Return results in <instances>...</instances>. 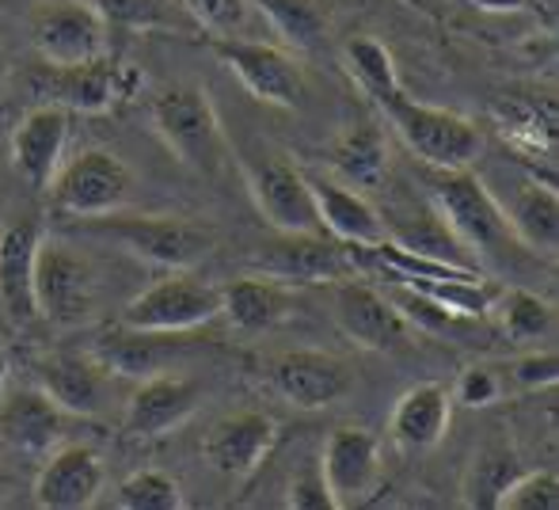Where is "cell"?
<instances>
[{
    "mask_svg": "<svg viewBox=\"0 0 559 510\" xmlns=\"http://www.w3.org/2000/svg\"><path fill=\"white\" fill-rule=\"evenodd\" d=\"M502 392H507V378L499 373V366H468V370H461V378L453 384V404L461 407H491L502 400Z\"/></svg>",
    "mask_w": 559,
    "mask_h": 510,
    "instance_id": "39",
    "label": "cell"
},
{
    "mask_svg": "<svg viewBox=\"0 0 559 510\" xmlns=\"http://www.w3.org/2000/svg\"><path fill=\"white\" fill-rule=\"evenodd\" d=\"M251 271L271 274L286 286H328V282L354 278V248L320 233H278L259 252Z\"/></svg>",
    "mask_w": 559,
    "mask_h": 510,
    "instance_id": "11",
    "label": "cell"
},
{
    "mask_svg": "<svg viewBox=\"0 0 559 510\" xmlns=\"http://www.w3.org/2000/svg\"><path fill=\"white\" fill-rule=\"evenodd\" d=\"M518 473H522V461H518L514 446L502 442V438L484 442L476 453H472L468 469H464L461 503L468 510H495V503H499V491L507 488Z\"/></svg>",
    "mask_w": 559,
    "mask_h": 510,
    "instance_id": "30",
    "label": "cell"
},
{
    "mask_svg": "<svg viewBox=\"0 0 559 510\" xmlns=\"http://www.w3.org/2000/svg\"><path fill=\"white\" fill-rule=\"evenodd\" d=\"M104 458L81 442H61L46 453L35 476V503L43 510H84L104 491Z\"/></svg>",
    "mask_w": 559,
    "mask_h": 510,
    "instance_id": "19",
    "label": "cell"
},
{
    "mask_svg": "<svg viewBox=\"0 0 559 510\" xmlns=\"http://www.w3.org/2000/svg\"><path fill=\"white\" fill-rule=\"evenodd\" d=\"M507 381H514L522 392H540L552 389L559 381V355L556 343H545V347H525L514 363L507 366Z\"/></svg>",
    "mask_w": 559,
    "mask_h": 510,
    "instance_id": "38",
    "label": "cell"
},
{
    "mask_svg": "<svg viewBox=\"0 0 559 510\" xmlns=\"http://www.w3.org/2000/svg\"><path fill=\"white\" fill-rule=\"evenodd\" d=\"M556 507H559L556 469H522L499 491V503H495V510H556Z\"/></svg>",
    "mask_w": 559,
    "mask_h": 510,
    "instance_id": "35",
    "label": "cell"
},
{
    "mask_svg": "<svg viewBox=\"0 0 559 510\" xmlns=\"http://www.w3.org/2000/svg\"><path fill=\"white\" fill-rule=\"evenodd\" d=\"M69 430V412L58 407L35 381H4L0 389V442L15 453L46 458L61 446Z\"/></svg>",
    "mask_w": 559,
    "mask_h": 510,
    "instance_id": "13",
    "label": "cell"
},
{
    "mask_svg": "<svg viewBox=\"0 0 559 510\" xmlns=\"http://www.w3.org/2000/svg\"><path fill=\"white\" fill-rule=\"evenodd\" d=\"M148 119L164 145L176 153V161H183L187 168H194L199 176H217L225 168L228 141L217 119L214 104H210L206 88L199 84H164L160 92H153L148 99Z\"/></svg>",
    "mask_w": 559,
    "mask_h": 510,
    "instance_id": "3",
    "label": "cell"
},
{
    "mask_svg": "<svg viewBox=\"0 0 559 510\" xmlns=\"http://www.w3.org/2000/svg\"><path fill=\"white\" fill-rule=\"evenodd\" d=\"M514 240L533 256L556 259L559 248V194L548 183H525L507 206Z\"/></svg>",
    "mask_w": 559,
    "mask_h": 510,
    "instance_id": "28",
    "label": "cell"
},
{
    "mask_svg": "<svg viewBox=\"0 0 559 510\" xmlns=\"http://www.w3.org/2000/svg\"><path fill=\"white\" fill-rule=\"evenodd\" d=\"M38 317L58 328H76L99 305V271L88 252L66 237H43L35 252Z\"/></svg>",
    "mask_w": 559,
    "mask_h": 510,
    "instance_id": "5",
    "label": "cell"
},
{
    "mask_svg": "<svg viewBox=\"0 0 559 510\" xmlns=\"http://www.w3.org/2000/svg\"><path fill=\"white\" fill-rule=\"evenodd\" d=\"M214 317H222V289L194 278L191 271H168V278L153 282L126 301L118 324L138 328V332L187 335L199 332Z\"/></svg>",
    "mask_w": 559,
    "mask_h": 510,
    "instance_id": "6",
    "label": "cell"
},
{
    "mask_svg": "<svg viewBox=\"0 0 559 510\" xmlns=\"http://www.w3.org/2000/svg\"><path fill=\"white\" fill-rule=\"evenodd\" d=\"M305 183H309L320 229H324L328 237L343 240V245H358V248H369V245H377V240H384L381 210L361 191H354L350 183H343L338 176H328V171H305Z\"/></svg>",
    "mask_w": 559,
    "mask_h": 510,
    "instance_id": "20",
    "label": "cell"
},
{
    "mask_svg": "<svg viewBox=\"0 0 559 510\" xmlns=\"http://www.w3.org/2000/svg\"><path fill=\"white\" fill-rule=\"evenodd\" d=\"M35 96H43V104H58L66 111H84V115H104L122 99V66L104 58L81 61V66H43L31 76Z\"/></svg>",
    "mask_w": 559,
    "mask_h": 510,
    "instance_id": "17",
    "label": "cell"
},
{
    "mask_svg": "<svg viewBox=\"0 0 559 510\" xmlns=\"http://www.w3.org/2000/svg\"><path fill=\"white\" fill-rule=\"evenodd\" d=\"M69 111L58 104H38L15 122L12 130V168L27 179L35 191H46L53 171L66 161Z\"/></svg>",
    "mask_w": 559,
    "mask_h": 510,
    "instance_id": "21",
    "label": "cell"
},
{
    "mask_svg": "<svg viewBox=\"0 0 559 510\" xmlns=\"http://www.w3.org/2000/svg\"><path fill=\"white\" fill-rule=\"evenodd\" d=\"M328 161H332L343 183L381 187L384 171H389V149H384V138L377 127H354L332 141Z\"/></svg>",
    "mask_w": 559,
    "mask_h": 510,
    "instance_id": "31",
    "label": "cell"
},
{
    "mask_svg": "<svg viewBox=\"0 0 559 510\" xmlns=\"http://www.w3.org/2000/svg\"><path fill=\"white\" fill-rule=\"evenodd\" d=\"M240 168L259 217L274 233H320V217L317 206H312L309 183H305V168H297L294 161H286L282 153H271L263 145H259V153H243Z\"/></svg>",
    "mask_w": 559,
    "mask_h": 510,
    "instance_id": "8",
    "label": "cell"
},
{
    "mask_svg": "<svg viewBox=\"0 0 559 510\" xmlns=\"http://www.w3.org/2000/svg\"><path fill=\"white\" fill-rule=\"evenodd\" d=\"M187 20L194 27L210 31L214 38H240V31L251 23L255 4L251 0H179Z\"/></svg>",
    "mask_w": 559,
    "mask_h": 510,
    "instance_id": "37",
    "label": "cell"
},
{
    "mask_svg": "<svg viewBox=\"0 0 559 510\" xmlns=\"http://www.w3.org/2000/svg\"><path fill=\"white\" fill-rule=\"evenodd\" d=\"M384 240H392V245L404 248V252L438 259V263H453V266L479 271L476 256L456 240V233L449 229L445 217L438 214L430 202H423V206L412 210V214H389L384 217Z\"/></svg>",
    "mask_w": 559,
    "mask_h": 510,
    "instance_id": "26",
    "label": "cell"
},
{
    "mask_svg": "<svg viewBox=\"0 0 559 510\" xmlns=\"http://www.w3.org/2000/svg\"><path fill=\"white\" fill-rule=\"evenodd\" d=\"M202 404V384L179 373H153L141 378L138 389L130 392L122 412V430L133 438H160L183 427Z\"/></svg>",
    "mask_w": 559,
    "mask_h": 510,
    "instance_id": "18",
    "label": "cell"
},
{
    "mask_svg": "<svg viewBox=\"0 0 559 510\" xmlns=\"http://www.w3.org/2000/svg\"><path fill=\"white\" fill-rule=\"evenodd\" d=\"M343 66H346V73L354 76V84H361L366 96H377V92L400 84L396 61H392L389 46L377 43V38H350V43L343 46Z\"/></svg>",
    "mask_w": 559,
    "mask_h": 510,
    "instance_id": "33",
    "label": "cell"
},
{
    "mask_svg": "<svg viewBox=\"0 0 559 510\" xmlns=\"http://www.w3.org/2000/svg\"><path fill=\"white\" fill-rule=\"evenodd\" d=\"M533 0H472V8L479 12H491V15H510V12H525Z\"/></svg>",
    "mask_w": 559,
    "mask_h": 510,
    "instance_id": "41",
    "label": "cell"
},
{
    "mask_svg": "<svg viewBox=\"0 0 559 510\" xmlns=\"http://www.w3.org/2000/svg\"><path fill=\"white\" fill-rule=\"evenodd\" d=\"M297 309L294 286L271 278V274H243L222 286V312L228 324L240 328V332H271L282 320H289Z\"/></svg>",
    "mask_w": 559,
    "mask_h": 510,
    "instance_id": "25",
    "label": "cell"
},
{
    "mask_svg": "<svg viewBox=\"0 0 559 510\" xmlns=\"http://www.w3.org/2000/svg\"><path fill=\"white\" fill-rule=\"evenodd\" d=\"M286 507L289 510H335L332 496H328L324 473H320V461H312L309 469H301V473L294 476V484H289V496H286Z\"/></svg>",
    "mask_w": 559,
    "mask_h": 510,
    "instance_id": "40",
    "label": "cell"
},
{
    "mask_svg": "<svg viewBox=\"0 0 559 510\" xmlns=\"http://www.w3.org/2000/svg\"><path fill=\"white\" fill-rule=\"evenodd\" d=\"M430 206L445 217V225L456 233L464 248L484 266L487 259H507L514 248H522L510 233L507 210L495 202V194L472 176L468 168L435 171L430 183Z\"/></svg>",
    "mask_w": 559,
    "mask_h": 510,
    "instance_id": "4",
    "label": "cell"
},
{
    "mask_svg": "<svg viewBox=\"0 0 559 510\" xmlns=\"http://www.w3.org/2000/svg\"><path fill=\"white\" fill-rule=\"evenodd\" d=\"M43 229L38 222L0 225V305L12 324L38 320L35 305V252Z\"/></svg>",
    "mask_w": 559,
    "mask_h": 510,
    "instance_id": "23",
    "label": "cell"
},
{
    "mask_svg": "<svg viewBox=\"0 0 559 510\" xmlns=\"http://www.w3.org/2000/svg\"><path fill=\"white\" fill-rule=\"evenodd\" d=\"M335 324L361 351H396L407 340V320L384 289L361 282V274L335 282Z\"/></svg>",
    "mask_w": 559,
    "mask_h": 510,
    "instance_id": "16",
    "label": "cell"
},
{
    "mask_svg": "<svg viewBox=\"0 0 559 510\" xmlns=\"http://www.w3.org/2000/svg\"><path fill=\"white\" fill-rule=\"evenodd\" d=\"M217 61L236 73V81L266 107H301L305 92V69L289 50L274 43H259V38H214Z\"/></svg>",
    "mask_w": 559,
    "mask_h": 510,
    "instance_id": "9",
    "label": "cell"
},
{
    "mask_svg": "<svg viewBox=\"0 0 559 510\" xmlns=\"http://www.w3.org/2000/svg\"><path fill=\"white\" fill-rule=\"evenodd\" d=\"M183 340L168 332H138V328H122L118 324L115 335H104V340L92 347V355L115 373V378H153V373H164L171 366V358L179 355Z\"/></svg>",
    "mask_w": 559,
    "mask_h": 510,
    "instance_id": "27",
    "label": "cell"
},
{
    "mask_svg": "<svg viewBox=\"0 0 559 510\" xmlns=\"http://www.w3.org/2000/svg\"><path fill=\"white\" fill-rule=\"evenodd\" d=\"M491 317L499 324V332L522 351L556 340V305L545 301L540 294H533V289H499L491 301Z\"/></svg>",
    "mask_w": 559,
    "mask_h": 510,
    "instance_id": "29",
    "label": "cell"
},
{
    "mask_svg": "<svg viewBox=\"0 0 559 510\" xmlns=\"http://www.w3.org/2000/svg\"><path fill=\"white\" fill-rule=\"evenodd\" d=\"M88 4L115 31H164L176 23L168 0H88Z\"/></svg>",
    "mask_w": 559,
    "mask_h": 510,
    "instance_id": "36",
    "label": "cell"
},
{
    "mask_svg": "<svg viewBox=\"0 0 559 510\" xmlns=\"http://www.w3.org/2000/svg\"><path fill=\"white\" fill-rule=\"evenodd\" d=\"M69 233L73 237L107 240V245L122 248V252L145 259L153 266H164V271H191L214 248V233L206 225L171 214H126V210H111V214L99 217H69Z\"/></svg>",
    "mask_w": 559,
    "mask_h": 510,
    "instance_id": "1",
    "label": "cell"
},
{
    "mask_svg": "<svg viewBox=\"0 0 559 510\" xmlns=\"http://www.w3.org/2000/svg\"><path fill=\"white\" fill-rule=\"evenodd\" d=\"M4 81H8V58H4V50H0V92H4Z\"/></svg>",
    "mask_w": 559,
    "mask_h": 510,
    "instance_id": "42",
    "label": "cell"
},
{
    "mask_svg": "<svg viewBox=\"0 0 559 510\" xmlns=\"http://www.w3.org/2000/svg\"><path fill=\"white\" fill-rule=\"evenodd\" d=\"M115 503L122 510H183V488L160 469H141L118 484Z\"/></svg>",
    "mask_w": 559,
    "mask_h": 510,
    "instance_id": "34",
    "label": "cell"
},
{
    "mask_svg": "<svg viewBox=\"0 0 559 510\" xmlns=\"http://www.w3.org/2000/svg\"><path fill=\"white\" fill-rule=\"evenodd\" d=\"M384 115H389L392 130L400 133L407 149L419 156L427 168L435 171H456V168H472L484 153V133L472 119L445 107H430L419 99L407 96L400 84L369 96Z\"/></svg>",
    "mask_w": 559,
    "mask_h": 510,
    "instance_id": "2",
    "label": "cell"
},
{
    "mask_svg": "<svg viewBox=\"0 0 559 510\" xmlns=\"http://www.w3.org/2000/svg\"><path fill=\"white\" fill-rule=\"evenodd\" d=\"M27 31L46 66H81L107 54V23L88 0H38Z\"/></svg>",
    "mask_w": 559,
    "mask_h": 510,
    "instance_id": "10",
    "label": "cell"
},
{
    "mask_svg": "<svg viewBox=\"0 0 559 510\" xmlns=\"http://www.w3.org/2000/svg\"><path fill=\"white\" fill-rule=\"evenodd\" d=\"M4 381H8V358L0 355V389H4Z\"/></svg>",
    "mask_w": 559,
    "mask_h": 510,
    "instance_id": "43",
    "label": "cell"
},
{
    "mask_svg": "<svg viewBox=\"0 0 559 510\" xmlns=\"http://www.w3.org/2000/svg\"><path fill=\"white\" fill-rule=\"evenodd\" d=\"M251 4L294 50H317L324 43L328 20L320 0H251Z\"/></svg>",
    "mask_w": 559,
    "mask_h": 510,
    "instance_id": "32",
    "label": "cell"
},
{
    "mask_svg": "<svg viewBox=\"0 0 559 510\" xmlns=\"http://www.w3.org/2000/svg\"><path fill=\"white\" fill-rule=\"evenodd\" d=\"M271 389L278 392L286 404L301 407V412H320L343 400L354 384V370L338 355L328 351H286V355L271 358Z\"/></svg>",
    "mask_w": 559,
    "mask_h": 510,
    "instance_id": "15",
    "label": "cell"
},
{
    "mask_svg": "<svg viewBox=\"0 0 559 510\" xmlns=\"http://www.w3.org/2000/svg\"><path fill=\"white\" fill-rule=\"evenodd\" d=\"M278 442V423L263 412H236L206 430L202 458L225 476H251Z\"/></svg>",
    "mask_w": 559,
    "mask_h": 510,
    "instance_id": "22",
    "label": "cell"
},
{
    "mask_svg": "<svg viewBox=\"0 0 559 510\" xmlns=\"http://www.w3.org/2000/svg\"><path fill=\"white\" fill-rule=\"evenodd\" d=\"M320 473H324L335 510L361 507L381 488V438L366 427H335L324 442V453H320Z\"/></svg>",
    "mask_w": 559,
    "mask_h": 510,
    "instance_id": "12",
    "label": "cell"
},
{
    "mask_svg": "<svg viewBox=\"0 0 559 510\" xmlns=\"http://www.w3.org/2000/svg\"><path fill=\"white\" fill-rule=\"evenodd\" d=\"M46 191H50L58 214L99 217L111 210H126L133 194V171L111 149H81L76 156L61 161Z\"/></svg>",
    "mask_w": 559,
    "mask_h": 510,
    "instance_id": "7",
    "label": "cell"
},
{
    "mask_svg": "<svg viewBox=\"0 0 559 510\" xmlns=\"http://www.w3.org/2000/svg\"><path fill=\"white\" fill-rule=\"evenodd\" d=\"M449 419H453V396L445 384L419 381L407 392H400L396 407L389 415V435L400 450L427 453L445 438Z\"/></svg>",
    "mask_w": 559,
    "mask_h": 510,
    "instance_id": "24",
    "label": "cell"
},
{
    "mask_svg": "<svg viewBox=\"0 0 559 510\" xmlns=\"http://www.w3.org/2000/svg\"><path fill=\"white\" fill-rule=\"evenodd\" d=\"M31 381L46 392L69 415H104L111 404L115 373L99 363L92 351H58V355L35 358Z\"/></svg>",
    "mask_w": 559,
    "mask_h": 510,
    "instance_id": "14",
    "label": "cell"
}]
</instances>
